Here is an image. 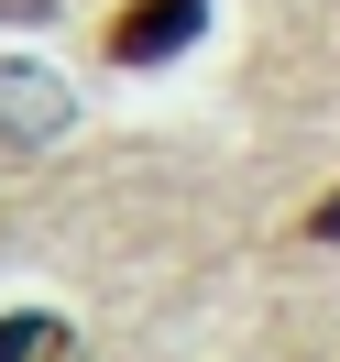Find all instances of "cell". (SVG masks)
<instances>
[{
	"label": "cell",
	"instance_id": "1",
	"mask_svg": "<svg viewBox=\"0 0 340 362\" xmlns=\"http://www.w3.org/2000/svg\"><path fill=\"white\" fill-rule=\"evenodd\" d=\"M198 23H209V0H121L110 33H99V55L110 66H165V55L198 45Z\"/></svg>",
	"mask_w": 340,
	"mask_h": 362
},
{
	"label": "cell",
	"instance_id": "2",
	"mask_svg": "<svg viewBox=\"0 0 340 362\" xmlns=\"http://www.w3.org/2000/svg\"><path fill=\"white\" fill-rule=\"evenodd\" d=\"M66 132V88L45 66H0V143H55Z\"/></svg>",
	"mask_w": 340,
	"mask_h": 362
},
{
	"label": "cell",
	"instance_id": "3",
	"mask_svg": "<svg viewBox=\"0 0 340 362\" xmlns=\"http://www.w3.org/2000/svg\"><path fill=\"white\" fill-rule=\"evenodd\" d=\"M0 362H66V318H55V308L0 318Z\"/></svg>",
	"mask_w": 340,
	"mask_h": 362
},
{
	"label": "cell",
	"instance_id": "4",
	"mask_svg": "<svg viewBox=\"0 0 340 362\" xmlns=\"http://www.w3.org/2000/svg\"><path fill=\"white\" fill-rule=\"evenodd\" d=\"M307 242H340V198H318V209H307Z\"/></svg>",
	"mask_w": 340,
	"mask_h": 362
}]
</instances>
